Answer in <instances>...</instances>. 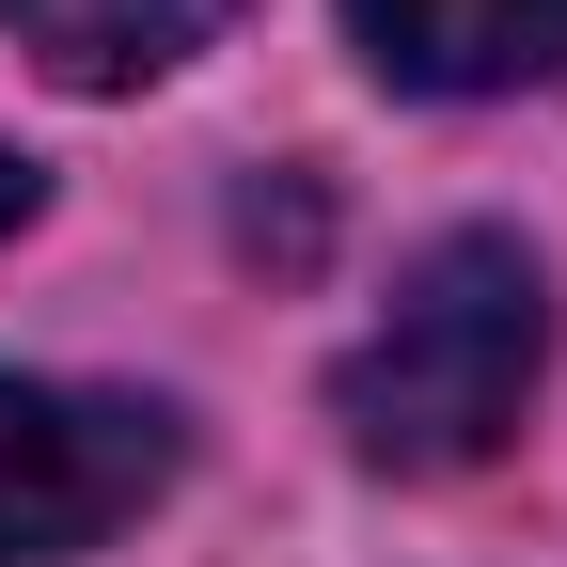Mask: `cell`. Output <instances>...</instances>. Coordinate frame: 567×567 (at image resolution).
<instances>
[{"label": "cell", "instance_id": "cell-4", "mask_svg": "<svg viewBox=\"0 0 567 567\" xmlns=\"http://www.w3.org/2000/svg\"><path fill=\"white\" fill-rule=\"evenodd\" d=\"M237 0H0V32H17L63 95H142V80H174L189 48H221Z\"/></svg>", "mask_w": 567, "mask_h": 567}, {"label": "cell", "instance_id": "cell-5", "mask_svg": "<svg viewBox=\"0 0 567 567\" xmlns=\"http://www.w3.org/2000/svg\"><path fill=\"white\" fill-rule=\"evenodd\" d=\"M32 205H48V174L17 158V142H0V237H17V221H32Z\"/></svg>", "mask_w": 567, "mask_h": 567}, {"label": "cell", "instance_id": "cell-2", "mask_svg": "<svg viewBox=\"0 0 567 567\" xmlns=\"http://www.w3.org/2000/svg\"><path fill=\"white\" fill-rule=\"evenodd\" d=\"M189 473V425L111 379H17L0 363V567H80Z\"/></svg>", "mask_w": 567, "mask_h": 567}, {"label": "cell", "instance_id": "cell-1", "mask_svg": "<svg viewBox=\"0 0 567 567\" xmlns=\"http://www.w3.org/2000/svg\"><path fill=\"white\" fill-rule=\"evenodd\" d=\"M551 379V268L505 221H457L394 268L379 331L331 363V425L363 473H473Z\"/></svg>", "mask_w": 567, "mask_h": 567}, {"label": "cell", "instance_id": "cell-3", "mask_svg": "<svg viewBox=\"0 0 567 567\" xmlns=\"http://www.w3.org/2000/svg\"><path fill=\"white\" fill-rule=\"evenodd\" d=\"M347 32L394 95H520L567 80V0H347Z\"/></svg>", "mask_w": 567, "mask_h": 567}]
</instances>
